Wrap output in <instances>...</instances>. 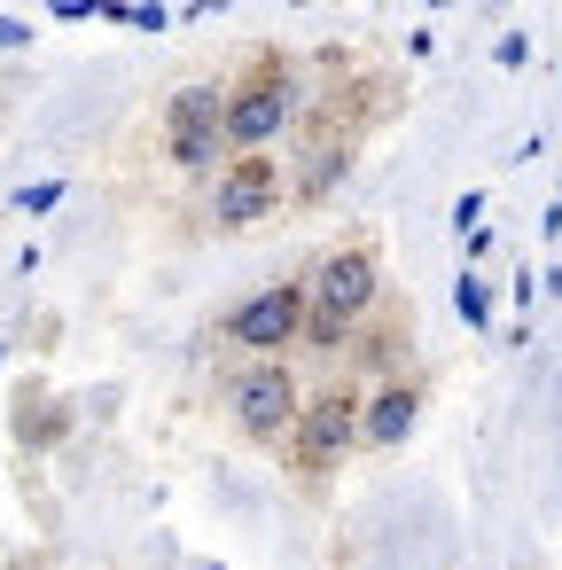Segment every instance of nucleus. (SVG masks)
Returning <instances> with one entry per match:
<instances>
[{"mask_svg":"<svg viewBox=\"0 0 562 570\" xmlns=\"http://www.w3.org/2000/svg\"><path fill=\"white\" fill-rule=\"evenodd\" d=\"M165 149H172L180 173H211L219 149H227V87H211V79L180 87L165 102Z\"/></svg>","mask_w":562,"mask_h":570,"instance_id":"39448f33","label":"nucleus"},{"mask_svg":"<svg viewBox=\"0 0 562 570\" xmlns=\"http://www.w3.org/2000/svg\"><path fill=\"white\" fill-rule=\"evenodd\" d=\"M352 445H359V399H352V383H328L313 406H297V430L282 438L297 484H328Z\"/></svg>","mask_w":562,"mask_h":570,"instance_id":"7ed1b4c3","label":"nucleus"},{"mask_svg":"<svg viewBox=\"0 0 562 570\" xmlns=\"http://www.w3.org/2000/svg\"><path fill=\"white\" fill-rule=\"evenodd\" d=\"M414 422H422V375H391V383H375V399L359 406V445H367V453H398V445L414 438Z\"/></svg>","mask_w":562,"mask_h":570,"instance_id":"6e6552de","label":"nucleus"},{"mask_svg":"<svg viewBox=\"0 0 562 570\" xmlns=\"http://www.w3.org/2000/svg\"><path fill=\"white\" fill-rule=\"evenodd\" d=\"M289 118H297L289 56H282V48H258V56L243 63V79L227 87V149H235V157H258Z\"/></svg>","mask_w":562,"mask_h":570,"instance_id":"f03ea898","label":"nucleus"},{"mask_svg":"<svg viewBox=\"0 0 562 570\" xmlns=\"http://www.w3.org/2000/svg\"><path fill=\"white\" fill-rule=\"evenodd\" d=\"M282 212V165L258 149V157H235V165H219V180H211V219L227 227V235H243V227H266Z\"/></svg>","mask_w":562,"mask_h":570,"instance_id":"423d86ee","label":"nucleus"},{"mask_svg":"<svg viewBox=\"0 0 562 570\" xmlns=\"http://www.w3.org/2000/svg\"><path fill=\"white\" fill-rule=\"evenodd\" d=\"M24 40H32V32H24L17 17H0V48H24Z\"/></svg>","mask_w":562,"mask_h":570,"instance_id":"ddd939ff","label":"nucleus"},{"mask_svg":"<svg viewBox=\"0 0 562 570\" xmlns=\"http://www.w3.org/2000/svg\"><path fill=\"white\" fill-rule=\"evenodd\" d=\"M63 430H71V406H63V399H40V391H32V399H24V430H17V438H24V445H56Z\"/></svg>","mask_w":562,"mask_h":570,"instance_id":"1a4fd4ad","label":"nucleus"},{"mask_svg":"<svg viewBox=\"0 0 562 570\" xmlns=\"http://www.w3.org/2000/svg\"><path fill=\"white\" fill-rule=\"evenodd\" d=\"M227 414L250 445H282L297 430V375L282 360H250L235 383H227Z\"/></svg>","mask_w":562,"mask_h":570,"instance_id":"20e7f679","label":"nucleus"},{"mask_svg":"<svg viewBox=\"0 0 562 570\" xmlns=\"http://www.w3.org/2000/svg\"><path fill=\"white\" fill-rule=\"evenodd\" d=\"M227 336H235L250 360H274L282 344H297V336H305V282H274V289H258V297H243V305L227 313Z\"/></svg>","mask_w":562,"mask_h":570,"instance_id":"0eeeda50","label":"nucleus"},{"mask_svg":"<svg viewBox=\"0 0 562 570\" xmlns=\"http://www.w3.org/2000/svg\"><path fill=\"white\" fill-rule=\"evenodd\" d=\"M453 313H461L469 328H484V321H492V289H484L476 274H461V282H453Z\"/></svg>","mask_w":562,"mask_h":570,"instance_id":"9d476101","label":"nucleus"},{"mask_svg":"<svg viewBox=\"0 0 562 570\" xmlns=\"http://www.w3.org/2000/svg\"><path fill=\"white\" fill-rule=\"evenodd\" d=\"M63 204V180H40V188H24V212H56Z\"/></svg>","mask_w":562,"mask_h":570,"instance_id":"9b49d317","label":"nucleus"},{"mask_svg":"<svg viewBox=\"0 0 562 570\" xmlns=\"http://www.w3.org/2000/svg\"><path fill=\"white\" fill-rule=\"evenodd\" d=\"M476 219H484V196H461V204H453V227L476 235Z\"/></svg>","mask_w":562,"mask_h":570,"instance_id":"f8f14e48","label":"nucleus"},{"mask_svg":"<svg viewBox=\"0 0 562 570\" xmlns=\"http://www.w3.org/2000/svg\"><path fill=\"white\" fill-rule=\"evenodd\" d=\"M375 305H383V266H375V250H359V243L328 250V258L313 266V282H305V344L336 352Z\"/></svg>","mask_w":562,"mask_h":570,"instance_id":"f257e3e1","label":"nucleus"}]
</instances>
